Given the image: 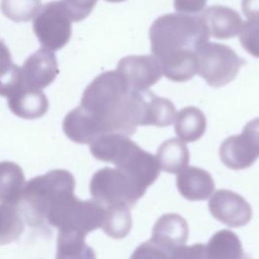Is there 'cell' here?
Wrapping results in <instances>:
<instances>
[{
    "instance_id": "cell-8",
    "label": "cell",
    "mask_w": 259,
    "mask_h": 259,
    "mask_svg": "<svg viewBox=\"0 0 259 259\" xmlns=\"http://www.w3.org/2000/svg\"><path fill=\"white\" fill-rule=\"evenodd\" d=\"M188 240V225L178 213H165L155 223L152 237L140 245L133 258H173Z\"/></svg>"
},
{
    "instance_id": "cell-24",
    "label": "cell",
    "mask_w": 259,
    "mask_h": 259,
    "mask_svg": "<svg viewBox=\"0 0 259 259\" xmlns=\"http://www.w3.org/2000/svg\"><path fill=\"white\" fill-rule=\"evenodd\" d=\"M23 231L19 211L10 204H0V245L15 241Z\"/></svg>"
},
{
    "instance_id": "cell-28",
    "label": "cell",
    "mask_w": 259,
    "mask_h": 259,
    "mask_svg": "<svg viewBox=\"0 0 259 259\" xmlns=\"http://www.w3.org/2000/svg\"><path fill=\"white\" fill-rule=\"evenodd\" d=\"M72 21L85 19L93 10L97 0H60Z\"/></svg>"
},
{
    "instance_id": "cell-25",
    "label": "cell",
    "mask_w": 259,
    "mask_h": 259,
    "mask_svg": "<svg viewBox=\"0 0 259 259\" xmlns=\"http://www.w3.org/2000/svg\"><path fill=\"white\" fill-rule=\"evenodd\" d=\"M20 80V68L12 63L9 50L0 40V95L8 96Z\"/></svg>"
},
{
    "instance_id": "cell-27",
    "label": "cell",
    "mask_w": 259,
    "mask_h": 259,
    "mask_svg": "<svg viewBox=\"0 0 259 259\" xmlns=\"http://www.w3.org/2000/svg\"><path fill=\"white\" fill-rule=\"evenodd\" d=\"M240 42L247 52L258 57V19L248 18L239 32Z\"/></svg>"
},
{
    "instance_id": "cell-15",
    "label": "cell",
    "mask_w": 259,
    "mask_h": 259,
    "mask_svg": "<svg viewBox=\"0 0 259 259\" xmlns=\"http://www.w3.org/2000/svg\"><path fill=\"white\" fill-rule=\"evenodd\" d=\"M8 104L14 114L27 119L42 116L49 108L45 93L40 89L25 86L22 81L9 93Z\"/></svg>"
},
{
    "instance_id": "cell-22",
    "label": "cell",
    "mask_w": 259,
    "mask_h": 259,
    "mask_svg": "<svg viewBox=\"0 0 259 259\" xmlns=\"http://www.w3.org/2000/svg\"><path fill=\"white\" fill-rule=\"evenodd\" d=\"M85 237L86 235L76 231H59L57 240V258H95L93 249L85 242Z\"/></svg>"
},
{
    "instance_id": "cell-13",
    "label": "cell",
    "mask_w": 259,
    "mask_h": 259,
    "mask_svg": "<svg viewBox=\"0 0 259 259\" xmlns=\"http://www.w3.org/2000/svg\"><path fill=\"white\" fill-rule=\"evenodd\" d=\"M138 125L168 126L173 122L176 109L172 101L148 90L134 91Z\"/></svg>"
},
{
    "instance_id": "cell-16",
    "label": "cell",
    "mask_w": 259,
    "mask_h": 259,
    "mask_svg": "<svg viewBox=\"0 0 259 259\" xmlns=\"http://www.w3.org/2000/svg\"><path fill=\"white\" fill-rule=\"evenodd\" d=\"M176 185L180 194L191 201L206 200L214 190L211 175L199 167L186 166L178 172Z\"/></svg>"
},
{
    "instance_id": "cell-7",
    "label": "cell",
    "mask_w": 259,
    "mask_h": 259,
    "mask_svg": "<svg viewBox=\"0 0 259 259\" xmlns=\"http://www.w3.org/2000/svg\"><path fill=\"white\" fill-rule=\"evenodd\" d=\"M197 72L211 87H222L232 82L245 61L229 46L203 42L196 50Z\"/></svg>"
},
{
    "instance_id": "cell-3",
    "label": "cell",
    "mask_w": 259,
    "mask_h": 259,
    "mask_svg": "<svg viewBox=\"0 0 259 259\" xmlns=\"http://www.w3.org/2000/svg\"><path fill=\"white\" fill-rule=\"evenodd\" d=\"M88 145L96 159L112 163L131 175L146 190L159 176L160 167L156 157L143 150L126 135L103 134Z\"/></svg>"
},
{
    "instance_id": "cell-30",
    "label": "cell",
    "mask_w": 259,
    "mask_h": 259,
    "mask_svg": "<svg viewBox=\"0 0 259 259\" xmlns=\"http://www.w3.org/2000/svg\"><path fill=\"white\" fill-rule=\"evenodd\" d=\"M173 258H205L204 245L199 243L192 246L183 245L175 252Z\"/></svg>"
},
{
    "instance_id": "cell-5",
    "label": "cell",
    "mask_w": 259,
    "mask_h": 259,
    "mask_svg": "<svg viewBox=\"0 0 259 259\" xmlns=\"http://www.w3.org/2000/svg\"><path fill=\"white\" fill-rule=\"evenodd\" d=\"M105 208L97 201L80 200L73 192L63 194L50 207L46 222L59 231H76L87 235L101 227Z\"/></svg>"
},
{
    "instance_id": "cell-11",
    "label": "cell",
    "mask_w": 259,
    "mask_h": 259,
    "mask_svg": "<svg viewBox=\"0 0 259 259\" xmlns=\"http://www.w3.org/2000/svg\"><path fill=\"white\" fill-rule=\"evenodd\" d=\"M116 71L133 91L148 90L163 76L161 65L153 55L124 57L118 61Z\"/></svg>"
},
{
    "instance_id": "cell-12",
    "label": "cell",
    "mask_w": 259,
    "mask_h": 259,
    "mask_svg": "<svg viewBox=\"0 0 259 259\" xmlns=\"http://www.w3.org/2000/svg\"><path fill=\"white\" fill-rule=\"evenodd\" d=\"M209 197V212L226 226L241 228L251 221L252 208L240 194L228 189H219Z\"/></svg>"
},
{
    "instance_id": "cell-21",
    "label": "cell",
    "mask_w": 259,
    "mask_h": 259,
    "mask_svg": "<svg viewBox=\"0 0 259 259\" xmlns=\"http://www.w3.org/2000/svg\"><path fill=\"white\" fill-rule=\"evenodd\" d=\"M21 168L12 162L0 163V201L16 205L24 187Z\"/></svg>"
},
{
    "instance_id": "cell-18",
    "label": "cell",
    "mask_w": 259,
    "mask_h": 259,
    "mask_svg": "<svg viewBox=\"0 0 259 259\" xmlns=\"http://www.w3.org/2000/svg\"><path fill=\"white\" fill-rule=\"evenodd\" d=\"M173 122L175 134L184 143L199 140L206 128V118L203 112L194 106H187L176 112Z\"/></svg>"
},
{
    "instance_id": "cell-1",
    "label": "cell",
    "mask_w": 259,
    "mask_h": 259,
    "mask_svg": "<svg viewBox=\"0 0 259 259\" xmlns=\"http://www.w3.org/2000/svg\"><path fill=\"white\" fill-rule=\"evenodd\" d=\"M137 126L134 91L116 70L95 77L84 90L80 105L63 121L64 133L77 144H89L107 133L131 137Z\"/></svg>"
},
{
    "instance_id": "cell-26",
    "label": "cell",
    "mask_w": 259,
    "mask_h": 259,
    "mask_svg": "<svg viewBox=\"0 0 259 259\" xmlns=\"http://www.w3.org/2000/svg\"><path fill=\"white\" fill-rule=\"evenodd\" d=\"M40 8V0H1L3 14L15 22L31 20Z\"/></svg>"
},
{
    "instance_id": "cell-9",
    "label": "cell",
    "mask_w": 259,
    "mask_h": 259,
    "mask_svg": "<svg viewBox=\"0 0 259 259\" xmlns=\"http://www.w3.org/2000/svg\"><path fill=\"white\" fill-rule=\"evenodd\" d=\"M71 18L61 1L42 6L33 20V31L40 45L56 51L65 47L72 34Z\"/></svg>"
},
{
    "instance_id": "cell-2",
    "label": "cell",
    "mask_w": 259,
    "mask_h": 259,
    "mask_svg": "<svg viewBox=\"0 0 259 259\" xmlns=\"http://www.w3.org/2000/svg\"><path fill=\"white\" fill-rule=\"evenodd\" d=\"M151 52L162 74L174 82H185L197 72L196 50L208 40L202 17L186 13H168L158 17L150 27Z\"/></svg>"
},
{
    "instance_id": "cell-29",
    "label": "cell",
    "mask_w": 259,
    "mask_h": 259,
    "mask_svg": "<svg viewBox=\"0 0 259 259\" xmlns=\"http://www.w3.org/2000/svg\"><path fill=\"white\" fill-rule=\"evenodd\" d=\"M207 0H174V8L180 13L194 14L200 12Z\"/></svg>"
},
{
    "instance_id": "cell-20",
    "label": "cell",
    "mask_w": 259,
    "mask_h": 259,
    "mask_svg": "<svg viewBox=\"0 0 259 259\" xmlns=\"http://www.w3.org/2000/svg\"><path fill=\"white\" fill-rule=\"evenodd\" d=\"M204 252L205 258L211 259H240L244 256L241 241L229 230L214 233L204 245Z\"/></svg>"
},
{
    "instance_id": "cell-4",
    "label": "cell",
    "mask_w": 259,
    "mask_h": 259,
    "mask_svg": "<svg viewBox=\"0 0 259 259\" xmlns=\"http://www.w3.org/2000/svg\"><path fill=\"white\" fill-rule=\"evenodd\" d=\"M74 176L67 170L56 169L36 176L24 184L16 205L30 226H40L46 222L50 207L67 192L74 191Z\"/></svg>"
},
{
    "instance_id": "cell-19",
    "label": "cell",
    "mask_w": 259,
    "mask_h": 259,
    "mask_svg": "<svg viewBox=\"0 0 259 259\" xmlns=\"http://www.w3.org/2000/svg\"><path fill=\"white\" fill-rule=\"evenodd\" d=\"M156 159L161 170L176 174L188 165L189 151L183 141L172 138L160 145Z\"/></svg>"
},
{
    "instance_id": "cell-14",
    "label": "cell",
    "mask_w": 259,
    "mask_h": 259,
    "mask_svg": "<svg viewBox=\"0 0 259 259\" xmlns=\"http://www.w3.org/2000/svg\"><path fill=\"white\" fill-rule=\"evenodd\" d=\"M20 71L25 86L41 90L55 80L59 68L54 52L44 48L29 56Z\"/></svg>"
},
{
    "instance_id": "cell-17",
    "label": "cell",
    "mask_w": 259,
    "mask_h": 259,
    "mask_svg": "<svg viewBox=\"0 0 259 259\" xmlns=\"http://www.w3.org/2000/svg\"><path fill=\"white\" fill-rule=\"evenodd\" d=\"M201 17L207 27L209 35L219 39H227L236 36L239 34L244 23L236 10L222 5L208 7Z\"/></svg>"
},
{
    "instance_id": "cell-10",
    "label": "cell",
    "mask_w": 259,
    "mask_h": 259,
    "mask_svg": "<svg viewBox=\"0 0 259 259\" xmlns=\"http://www.w3.org/2000/svg\"><path fill=\"white\" fill-rule=\"evenodd\" d=\"M258 131V119L255 118L246 123L240 135L227 138L220 147V159L223 164L233 170L252 166L259 155Z\"/></svg>"
},
{
    "instance_id": "cell-31",
    "label": "cell",
    "mask_w": 259,
    "mask_h": 259,
    "mask_svg": "<svg viewBox=\"0 0 259 259\" xmlns=\"http://www.w3.org/2000/svg\"><path fill=\"white\" fill-rule=\"evenodd\" d=\"M105 1H107V2H114V3H116V2H121V1H124V0H105Z\"/></svg>"
},
{
    "instance_id": "cell-23",
    "label": "cell",
    "mask_w": 259,
    "mask_h": 259,
    "mask_svg": "<svg viewBox=\"0 0 259 259\" xmlns=\"http://www.w3.org/2000/svg\"><path fill=\"white\" fill-rule=\"evenodd\" d=\"M100 228L110 238H124L132 229V214L130 208L121 205L105 207Z\"/></svg>"
},
{
    "instance_id": "cell-6",
    "label": "cell",
    "mask_w": 259,
    "mask_h": 259,
    "mask_svg": "<svg viewBox=\"0 0 259 259\" xmlns=\"http://www.w3.org/2000/svg\"><path fill=\"white\" fill-rule=\"evenodd\" d=\"M89 190L92 199L104 208L119 205L131 208L146 192L126 172L110 167L101 168L93 174Z\"/></svg>"
}]
</instances>
